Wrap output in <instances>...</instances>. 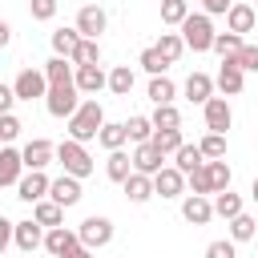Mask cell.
I'll return each mask as SVG.
<instances>
[{
    "mask_svg": "<svg viewBox=\"0 0 258 258\" xmlns=\"http://www.w3.org/2000/svg\"><path fill=\"white\" fill-rule=\"evenodd\" d=\"M101 125H105V109L89 97V101H81V105H77V113L69 117V137L85 145V141H93V137L101 133Z\"/></svg>",
    "mask_w": 258,
    "mask_h": 258,
    "instance_id": "cell-1",
    "label": "cell"
},
{
    "mask_svg": "<svg viewBox=\"0 0 258 258\" xmlns=\"http://www.w3.org/2000/svg\"><path fill=\"white\" fill-rule=\"evenodd\" d=\"M214 24H210V16L206 12H189L185 20H181V44L185 48H194V52H210L214 48Z\"/></svg>",
    "mask_w": 258,
    "mask_h": 258,
    "instance_id": "cell-2",
    "label": "cell"
},
{
    "mask_svg": "<svg viewBox=\"0 0 258 258\" xmlns=\"http://www.w3.org/2000/svg\"><path fill=\"white\" fill-rule=\"evenodd\" d=\"M56 161H60V165H64V173H69V177H77V181L93 173V157H89V149H85L81 141H73V137L56 145Z\"/></svg>",
    "mask_w": 258,
    "mask_h": 258,
    "instance_id": "cell-3",
    "label": "cell"
},
{
    "mask_svg": "<svg viewBox=\"0 0 258 258\" xmlns=\"http://www.w3.org/2000/svg\"><path fill=\"white\" fill-rule=\"evenodd\" d=\"M77 242L85 246V250H101V246H109L113 242V222L109 218H85L81 226H77Z\"/></svg>",
    "mask_w": 258,
    "mask_h": 258,
    "instance_id": "cell-4",
    "label": "cell"
},
{
    "mask_svg": "<svg viewBox=\"0 0 258 258\" xmlns=\"http://www.w3.org/2000/svg\"><path fill=\"white\" fill-rule=\"evenodd\" d=\"M12 93H16V101H36V97L48 93V81H44V73H36V69H20L16 81H12Z\"/></svg>",
    "mask_w": 258,
    "mask_h": 258,
    "instance_id": "cell-5",
    "label": "cell"
},
{
    "mask_svg": "<svg viewBox=\"0 0 258 258\" xmlns=\"http://www.w3.org/2000/svg\"><path fill=\"white\" fill-rule=\"evenodd\" d=\"M77 85H56V89H48L44 93V109L52 113V117H73L77 113Z\"/></svg>",
    "mask_w": 258,
    "mask_h": 258,
    "instance_id": "cell-6",
    "label": "cell"
},
{
    "mask_svg": "<svg viewBox=\"0 0 258 258\" xmlns=\"http://www.w3.org/2000/svg\"><path fill=\"white\" fill-rule=\"evenodd\" d=\"M202 109H206V129H210V133H226V129L234 125V109H230L226 97H210Z\"/></svg>",
    "mask_w": 258,
    "mask_h": 258,
    "instance_id": "cell-7",
    "label": "cell"
},
{
    "mask_svg": "<svg viewBox=\"0 0 258 258\" xmlns=\"http://www.w3.org/2000/svg\"><path fill=\"white\" fill-rule=\"evenodd\" d=\"M44 194H48V177H44V169H28V173H20V181H16V198H20V202L36 206Z\"/></svg>",
    "mask_w": 258,
    "mask_h": 258,
    "instance_id": "cell-8",
    "label": "cell"
},
{
    "mask_svg": "<svg viewBox=\"0 0 258 258\" xmlns=\"http://www.w3.org/2000/svg\"><path fill=\"white\" fill-rule=\"evenodd\" d=\"M105 24H109V16H105V8H97V4H85V8L77 12V32H81L85 40H97V36L105 32Z\"/></svg>",
    "mask_w": 258,
    "mask_h": 258,
    "instance_id": "cell-9",
    "label": "cell"
},
{
    "mask_svg": "<svg viewBox=\"0 0 258 258\" xmlns=\"http://www.w3.org/2000/svg\"><path fill=\"white\" fill-rule=\"evenodd\" d=\"M52 157H56V145H52V141H44V137H32V141L20 149V161H24V169H44Z\"/></svg>",
    "mask_w": 258,
    "mask_h": 258,
    "instance_id": "cell-10",
    "label": "cell"
},
{
    "mask_svg": "<svg viewBox=\"0 0 258 258\" xmlns=\"http://www.w3.org/2000/svg\"><path fill=\"white\" fill-rule=\"evenodd\" d=\"M48 202H56L60 210L77 206V202H81V181H77V177H69V173H60L56 181H48Z\"/></svg>",
    "mask_w": 258,
    "mask_h": 258,
    "instance_id": "cell-11",
    "label": "cell"
},
{
    "mask_svg": "<svg viewBox=\"0 0 258 258\" xmlns=\"http://www.w3.org/2000/svg\"><path fill=\"white\" fill-rule=\"evenodd\" d=\"M242 81H246V73L238 69V60H234V56H222V69H218V81H214V85H218L226 97H238V93H242Z\"/></svg>",
    "mask_w": 258,
    "mask_h": 258,
    "instance_id": "cell-12",
    "label": "cell"
},
{
    "mask_svg": "<svg viewBox=\"0 0 258 258\" xmlns=\"http://www.w3.org/2000/svg\"><path fill=\"white\" fill-rule=\"evenodd\" d=\"M73 246H81V242H77V230H69V226H52V230H44V250H48L52 258H64Z\"/></svg>",
    "mask_w": 258,
    "mask_h": 258,
    "instance_id": "cell-13",
    "label": "cell"
},
{
    "mask_svg": "<svg viewBox=\"0 0 258 258\" xmlns=\"http://www.w3.org/2000/svg\"><path fill=\"white\" fill-rule=\"evenodd\" d=\"M181 189H185V173H177L173 165H165V169L153 173V194H161V198H181Z\"/></svg>",
    "mask_w": 258,
    "mask_h": 258,
    "instance_id": "cell-14",
    "label": "cell"
},
{
    "mask_svg": "<svg viewBox=\"0 0 258 258\" xmlns=\"http://www.w3.org/2000/svg\"><path fill=\"white\" fill-rule=\"evenodd\" d=\"M157 169H165V157L145 141V145H137L133 149V173H145V177H153Z\"/></svg>",
    "mask_w": 258,
    "mask_h": 258,
    "instance_id": "cell-15",
    "label": "cell"
},
{
    "mask_svg": "<svg viewBox=\"0 0 258 258\" xmlns=\"http://www.w3.org/2000/svg\"><path fill=\"white\" fill-rule=\"evenodd\" d=\"M12 242H16L24 254H32L36 246H44V230H40L32 218H28V222H16V226H12Z\"/></svg>",
    "mask_w": 258,
    "mask_h": 258,
    "instance_id": "cell-16",
    "label": "cell"
},
{
    "mask_svg": "<svg viewBox=\"0 0 258 258\" xmlns=\"http://www.w3.org/2000/svg\"><path fill=\"white\" fill-rule=\"evenodd\" d=\"M226 24H230V32H250L254 24H258V16H254V4H246V0H238V4H230V12H226Z\"/></svg>",
    "mask_w": 258,
    "mask_h": 258,
    "instance_id": "cell-17",
    "label": "cell"
},
{
    "mask_svg": "<svg viewBox=\"0 0 258 258\" xmlns=\"http://www.w3.org/2000/svg\"><path fill=\"white\" fill-rule=\"evenodd\" d=\"M105 73H101V64H81L77 73H73V85H77V93H101L105 89Z\"/></svg>",
    "mask_w": 258,
    "mask_h": 258,
    "instance_id": "cell-18",
    "label": "cell"
},
{
    "mask_svg": "<svg viewBox=\"0 0 258 258\" xmlns=\"http://www.w3.org/2000/svg\"><path fill=\"white\" fill-rule=\"evenodd\" d=\"M181 218H185V222H194V226H206V222L214 218V206H210V198H202V194H189V198L181 202Z\"/></svg>",
    "mask_w": 258,
    "mask_h": 258,
    "instance_id": "cell-19",
    "label": "cell"
},
{
    "mask_svg": "<svg viewBox=\"0 0 258 258\" xmlns=\"http://www.w3.org/2000/svg\"><path fill=\"white\" fill-rule=\"evenodd\" d=\"M24 173V161H20V149H0V185H16Z\"/></svg>",
    "mask_w": 258,
    "mask_h": 258,
    "instance_id": "cell-20",
    "label": "cell"
},
{
    "mask_svg": "<svg viewBox=\"0 0 258 258\" xmlns=\"http://www.w3.org/2000/svg\"><path fill=\"white\" fill-rule=\"evenodd\" d=\"M121 185H125V198H129V202H137V206L153 198V177H145V173H129Z\"/></svg>",
    "mask_w": 258,
    "mask_h": 258,
    "instance_id": "cell-21",
    "label": "cell"
},
{
    "mask_svg": "<svg viewBox=\"0 0 258 258\" xmlns=\"http://www.w3.org/2000/svg\"><path fill=\"white\" fill-rule=\"evenodd\" d=\"M32 222H36V226H44V230H52V226H60V222H64V210H60L56 202L40 198V202L32 206Z\"/></svg>",
    "mask_w": 258,
    "mask_h": 258,
    "instance_id": "cell-22",
    "label": "cell"
},
{
    "mask_svg": "<svg viewBox=\"0 0 258 258\" xmlns=\"http://www.w3.org/2000/svg\"><path fill=\"white\" fill-rule=\"evenodd\" d=\"M185 97H189L194 105H206V101L214 97V81H210L206 73H189V81H185Z\"/></svg>",
    "mask_w": 258,
    "mask_h": 258,
    "instance_id": "cell-23",
    "label": "cell"
},
{
    "mask_svg": "<svg viewBox=\"0 0 258 258\" xmlns=\"http://www.w3.org/2000/svg\"><path fill=\"white\" fill-rule=\"evenodd\" d=\"M149 145L161 153V157H169V153H177L185 141H181V129H153V137H149Z\"/></svg>",
    "mask_w": 258,
    "mask_h": 258,
    "instance_id": "cell-24",
    "label": "cell"
},
{
    "mask_svg": "<svg viewBox=\"0 0 258 258\" xmlns=\"http://www.w3.org/2000/svg\"><path fill=\"white\" fill-rule=\"evenodd\" d=\"M105 173H109V181H125V177L133 173V157H129L125 149H113V153L105 157Z\"/></svg>",
    "mask_w": 258,
    "mask_h": 258,
    "instance_id": "cell-25",
    "label": "cell"
},
{
    "mask_svg": "<svg viewBox=\"0 0 258 258\" xmlns=\"http://www.w3.org/2000/svg\"><path fill=\"white\" fill-rule=\"evenodd\" d=\"M44 81H48V89H56V85H73V64H69L64 56H52V60L44 64Z\"/></svg>",
    "mask_w": 258,
    "mask_h": 258,
    "instance_id": "cell-26",
    "label": "cell"
},
{
    "mask_svg": "<svg viewBox=\"0 0 258 258\" xmlns=\"http://www.w3.org/2000/svg\"><path fill=\"white\" fill-rule=\"evenodd\" d=\"M97 141H101L109 153H113V149H125V141H129V137H125V121H105L101 133H97Z\"/></svg>",
    "mask_w": 258,
    "mask_h": 258,
    "instance_id": "cell-27",
    "label": "cell"
},
{
    "mask_svg": "<svg viewBox=\"0 0 258 258\" xmlns=\"http://www.w3.org/2000/svg\"><path fill=\"white\" fill-rule=\"evenodd\" d=\"M206 177H210V194H226L234 173H230V165L218 157V161H206Z\"/></svg>",
    "mask_w": 258,
    "mask_h": 258,
    "instance_id": "cell-28",
    "label": "cell"
},
{
    "mask_svg": "<svg viewBox=\"0 0 258 258\" xmlns=\"http://www.w3.org/2000/svg\"><path fill=\"white\" fill-rule=\"evenodd\" d=\"M77 44H81V32H77V28H56V32H52V48H56V56L73 60Z\"/></svg>",
    "mask_w": 258,
    "mask_h": 258,
    "instance_id": "cell-29",
    "label": "cell"
},
{
    "mask_svg": "<svg viewBox=\"0 0 258 258\" xmlns=\"http://www.w3.org/2000/svg\"><path fill=\"white\" fill-rule=\"evenodd\" d=\"M198 165H206V157H202L198 145H181V149L173 153V169H177V173H194Z\"/></svg>",
    "mask_w": 258,
    "mask_h": 258,
    "instance_id": "cell-30",
    "label": "cell"
},
{
    "mask_svg": "<svg viewBox=\"0 0 258 258\" xmlns=\"http://www.w3.org/2000/svg\"><path fill=\"white\" fill-rule=\"evenodd\" d=\"M210 206H214V214H218V218H226V222L242 214V198H238V194H230V189H226V194H214V202H210Z\"/></svg>",
    "mask_w": 258,
    "mask_h": 258,
    "instance_id": "cell-31",
    "label": "cell"
},
{
    "mask_svg": "<svg viewBox=\"0 0 258 258\" xmlns=\"http://www.w3.org/2000/svg\"><path fill=\"white\" fill-rule=\"evenodd\" d=\"M153 48L161 52V60H165V64H173V60L185 52V44H181V36H177V32H161V40H157Z\"/></svg>",
    "mask_w": 258,
    "mask_h": 258,
    "instance_id": "cell-32",
    "label": "cell"
},
{
    "mask_svg": "<svg viewBox=\"0 0 258 258\" xmlns=\"http://www.w3.org/2000/svg\"><path fill=\"white\" fill-rule=\"evenodd\" d=\"M125 137H129L133 145H145V141L153 137V121H149V117H129V121H125Z\"/></svg>",
    "mask_w": 258,
    "mask_h": 258,
    "instance_id": "cell-33",
    "label": "cell"
},
{
    "mask_svg": "<svg viewBox=\"0 0 258 258\" xmlns=\"http://www.w3.org/2000/svg\"><path fill=\"white\" fill-rule=\"evenodd\" d=\"M258 234V222L250 218V214H238V218H230V242H250Z\"/></svg>",
    "mask_w": 258,
    "mask_h": 258,
    "instance_id": "cell-34",
    "label": "cell"
},
{
    "mask_svg": "<svg viewBox=\"0 0 258 258\" xmlns=\"http://www.w3.org/2000/svg\"><path fill=\"white\" fill-rule=\"evenodd\" d=\"M105 85H109L117 97H129V89H133V69H129V64H117V69L109 73V81H105Z\"/></svg>",
    "mask_w": 258,
    "mask_h": 258,
    "instance_id": "cell-35",
    "label": "cell"
},
{
    "mask_svg": "<svg viewBox=\"0 0 258 258\" xmlns=\"http://www.w3.org/2000/svg\"><path fill=\"white\" fill-rule=\"evenodd\" d=\"M173 93H177V89H173L169 77H153V81H149V101H153V105H173Z\"/></svg>",
    "mask_w": 258,
    "mask_h": 258,
    "instance_id": "cell-36",
    "label": "cell"
},
{
    "mask_svg": "<svg viewBox=\"0 0 258 258\" xmlns=\"http://www.w3.org/2000/svg\"><path fill=\"white\" fill-rule=\"evenodd\" d=\"M73 64H77V69H81V64H101V44L81 36V44H77V52H73Z\"/></svg>",
    "mask_w": 258,
    "mask_h": 258,
    "instance_id": "cell-37",
    "label": "cell"
},
{
    "mask_svg": "<svg viewBox=\"0 0 258 258\" xmlns=\"http://www.w3.org/2000/svg\"><path fill=\"white\" fill-rule=\"evenodd\" d=\"M149 121H153V129H181V113L173 105H157Z\"/></svg>",
    "mask_w": 258,
    "mask_h": 258,
    "instance_id": "cell-38",
    "label": "cell"
},
{
    "mask_svg": "<svg viewBox=\"0 0 258 258\" xmlns=\"http://www.w3.org/2000/svg\"><path fill=\"white\" fill-rule=\"evenodd\" d=\"M198 149H202V157H210V161L226 157V133H206V137L198 141Z\"/></svg>",
    "mask_w": 258,
    "mask_h": 258,
    "instance_id": "cell-39",
    "label": "cell"
},
{
    "mask_svg": "<svg viewBox=\"0 0 258 258\" xmlns=\"http://www.w3.org/2000/svg\"><path fill=\"white\" fill-rule=\"evenodd\" d=\"M185 16H189L185 0H161V24H181Z\"/></svg>",
    "mask_w": 258,
    "mask_h": 258,
    "instance_id": "cell-40",
    "label": "cell"
},
{
    "mask_svg": "<svg viewBox=\"0 0 258 258\" xmlns=\"http://www.w3.org/2000/svg\"><path fill=\"white\" fill-rule=\"evenodd\" d=\"M214 52L238 56V52H242V36H238V32H218V36H214Z\"/></svg>",
    "mask_w": 258,
    "mask_h": 258,
    "instance_id": "cell-41",
    "label": "cell"
},
{
    "mask_svg": "<svg viewBox=\"0 0 258 258\" xmlns=\"http://www.w3.org/2000/svg\"><path fill=\"white\" fill-rule=\"evenodd\" d=\"M137 64H141V69H145V73H149V77H165V69H169V64H165V60H161V52H157V48H145V52H141V60H137Z\"/></svg>",
    "mask_w": 258,
    "mask_h": 258,
    "instance_id": "cell-42",
    "label": "cell"
},
{
    "mask_svg": "<svg viewBox=\"0 0 258 258\" xmlns=\"http://www.w3.org/2000/svg\"><path fill=\"white\" fill-rule=\"evenodd\" d=\"M242 73H258V44H242V52L234 56Z\"/></svg>",
    "mask_w": 258,
    "mask_h": 258,
    "instance_id": "cell-43",
    "label": "cell"
},
{
    "mask_svg": "<svg viewBox=\"0 0 258 258\" xmlns=\"http://www.w3.org/2000/svg\"><path fill=\"white\" fill-rule=\"evenodd\" d=\"M20 129H24V125H20L12 113H0V141H16V137H20Z\"/></svg>",
    "mask_w": 258,
    "mask_h": 258,
    "instance_id": "cell-44",
    "label": "cell"
},
{
    "mask_svg": "<svg viewBox=\"0 0 258 258\" xmlns=\"http://www.w3.org/2000/svg\"><path fill=\"white\" fill-rule=\"evenodd\" d=\"M28 12H32V20H52L56 16V0H28Z\"/></svg>",
    "mask_w": 258,
    "mask_h": 258,
    "instance_id": "cell-45",
    "label": "cell"
},
{
    "mask_svg": "<svg viewBox=\"0 0 258 258\" xmlns=\"http://www.w3.org/2000/svg\"><path fill=\"white\" fill-rule=\"evenodd\" d=\"M206 258H238V250H234V242H230V238H218V242H210V246H206Z\"/></svg>",
    "mask_w": 258,
    "mask_h": 258,
    "instance_id": "cell-46",
    "label": "cell"
},
{
    "mask_svg": "<svg viewBox=\"0 0 258 258\" xmlns=\"http://www.w3.org/2000/svg\"><path fill=\"white\" fill-rule=\"evenodd\" d=\"M185 181H189V189H194V194H202V198L210 194V177H206V165H198L194 173H185Z\"/></svg>",
    "mask_w": 258,
    "mask_h": 258,
    "instance_id": "cell-47",
    "label": "cell"
},
{
    "mask_svg": "<svg viewBox=\"0 0 258 258\" xmlns=\"http://www.w3.org/2000/svg\"><path fill=\"white\" fill-rule=\"evenodd\" d=\"M230 4H234V0H202L206 16H226V12H230Z\"/></svg>",
    "mask_w": 258,
    "mask_h": 258,
    "instance_id": "cell-48",
    "label": "cell"
},
{
    "mask_svg": "<svg viewBox=\"0 0 258 258\" xmlns=\"http://www.w3.org/2000/svg\"><path fill=\"white\" fill-rule=\"evenodd\" d=\"M12 101H16L12 85H0V113H12Z\"/></svg>",
    "mask_w": 258,
    "mask_h": 258,
    "instance_id": "cell-49",
    "label": "cell"
},
{
    "mask_svg": "<svg viewBox=\"0 0 258 258\" xmlns=\"http://www.w3.org/2000/svg\"><path fill=\"white\" fill-rule=\"evenodd\" d=\"M12 226H16V222L0 218V254H4V250H8V242H12Z\"/></svg>",
    "mask_w": 258,
    "mask_h": 258,
    "instance_id": "cell-50",
    "label": "cell"
},
{
    "mask_svg": "<svg viewBox=\"0 0 258 258\" xmlns=\"http://www.w3.org/2000/svg\"><path fill=\"white\" fill-rule=\"evenodd\" d=\"M64 258H93V250H85V246H73Z\"/></svg>",
    "mask_w": 258,
    "mask_h": 258,
    "instance_id": "cell-51",
    "label": "cell"
},
{
    "mask_svg": "<svg viewBox=\"0 0 258 258\" xmlns=\"http://www.w3.org/2000/svg\"><path fill=\"white\" fill-rule=\"evenodd\" d=\"M8 40H12V28H8V24H4V20H0V48H4V44H8Z\"/></svg>",
    "mask_w": 258,
    "mask_h": 258,
    "instance_id": "cell-52",
    "label": "cell"
},
{
    "mask_svg": "<svg viewBox=\"0 0 258 258\" xmlns=\"http://www.w3.org/2000/svg\"><path fill=\"white\" fill-rule=\"evenodd\" d=\"M250 198H254V202H258V177H254V185H250Z\"/></svg>",
    "mask_w": 258,
    "mask_h": 258,
    "instance_id": "cell-53",
    "label": "cell"
},
{
    "mask_svg": "<svg viewBox=\"0 0 258 258\" xmlns=\"http://www.w3.org/2000/svg\"><path fill=\"white\" fill-rule=\"evenodd\" d=\"M246 4H250V0H246Z\"/></svg>",
    "mask_w": 258,
    "mask_h": 258,
    "instance_id": "cell-54",
    "label": "cell"
},
{
    "mask_svg": "<svg viewBox=\"0 0 258 258\" xmlns=\"http://www.w3.org/2000/svg\"><path fill=\"white\" fill-rule=\"evenodd\" d=\"M0 258H4V254H0Z\"/></svg>",
    "mask_w": 258,
    "mask_h": 258,
    "instance_id": "cell-55",
    "label": "cell"
}]
</instances>
